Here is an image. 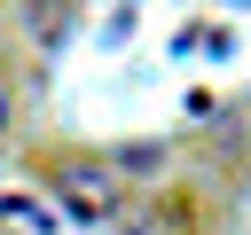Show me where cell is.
Returning a JSON list of instances; mask_svg holds the SVG:
<instances>
[{"label":"cell","mask_w":251,"mask_h":235,"mask_svg":"<svg viewBox=\"0 0 251 235\" xmlns=\"http://www.w3.org/2000/svg\"><path fill=\"white\" fill-rule=\"evenodd\" d=\"M0 133H8V94H0Z\"/></svg>","instance_id":"cell-1"}]
</instances>
